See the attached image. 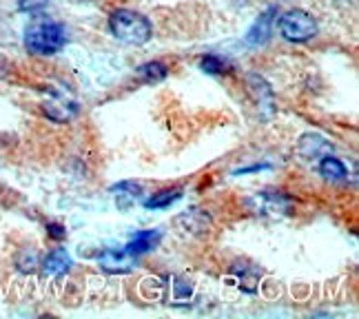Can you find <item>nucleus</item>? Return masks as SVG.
<instances>
[{"instance_id":"f8f14e48","label":"nucleus","mask_w":359,"mask_h":319,"mask_svg":"<svg viewBox=\"0 0 359 319\" xmlns=\"http://www.w3.org/2000/svg\"><path fill=\"white\" fill-rule=\"evenodd\" d=\"M177 224L182 226L187 233L204 235V233H209V229H211V217H209V213L202 211V209H191L184 215L177 217Z\"/></svg>"},{"instance_id":"20e7f679","label":"nucleus","mask_w":359,"mask_h":319,"mask_svg":"<svg viewBox=\"0 0 359 319\" xmlns=\"http://www.w3.org/2000/svg\"><path fill=\"white\" fill-rule=\"evenodd\" d=\"M246 89H248V95L253 98L259 114L264 118H271L275 114V93L269 82L259 74L251 72V74H246Z\"/></svg>"},{"instance_id":"9d476101","label":"nucleus","mask_w":359,"mask_h":319,"mask_svg":"<svg viewBox=\"0 0 359 319\" xmlns=\"http://www.w3.org/2000/svg\"><path fill=\"white\" fill-rule=\"evenodd\" d=\"M330 151H333V144H330L328 140H324L322 135H315V133L302 135L299 142H297V154L306 160H313V158L317 160V158L330 154Z\"/></svg>"},{"instance_id":"a211bd4d","label":"nucleus","mask_w":359,"mask_h":319,"mask_svg":"<svg viewBox=\"0 0 359 319\" xmlns=\"http://www.w3.org/2000/svg\"><path fill=\"white\" fill-rule=\"evenodd\" d=\"M167 74H169L167 65L160 62V60L144 62L140 69H137V76H140V80H144V82H160V80L167 78Z\"/></svg>"},{"instance_id":"4be33fe9","label":"nucleus","mask_w":359,"mask_h":319,"mask_svg":"<svg viewBox=\"0 0 359 319\" xmlns=\"http://www.w3.org/2000/svg\"><path fill=\"white\" fill-rule=\"evenodd\" d=\"M47 231H49V235H51L53 240H65V235H67L65 226L62 224H56V222H49Z\"/></svg>"},{"instance_id":"f03ea898","label":"nucleus","mask_w":359,"mask_h":319,"mask_svg":"<svg viewBox=\"0 0 359 319\" xmlns=\"http://www.w3.org/2000/svg\"><path fill=\"white\" fill-rule=\"evenodd\" d=\"M67 45V29L60 22L38 20L27 27L25 47L34 55H56Z\"/></svg>"},{"instance_id":"5701e85b","label":"nucleus","mask_w":359,"mask_h":319,"mask_svg":"<svg viewBox=\"0 0 359 319\" xmlns=\"http://www.w3.org/2000/svg\"><path fill=\"white\" fill-rule=\"evenodd\" d=\"M72 3H87V0H72Z\"/></svg>"},{"instance_id":"f257e3e1","label":"nucleus","mask_w":359,"mask_h":319,"mask_svg":"<svg viewBox=\"0 0 359 319\" xmlns=\"http://www.w3.org/2000/svg\"><path fill=\"white\" fill-rule=\"evenodd\" d=\"M109 32L124 45H144L154 36L149 18L133 9H116L109 16Z\"/></svg>"},{"instance_id":"1a4fd4ad","label":"nucleus","mask_w":359,"mask_h":319,"mask_svg":"<svg viewBox=\"0 0 359 319\" xmlns=\"http://www.w3.org/2000/svg\"><path fill=\"white\" fill-rule=\"evenodd\" d=\"M98 264L107 273H129L133 269V255H129L127 251H124V248H122V251L107 248V251L100 253Z\"/></svg>"},{"instance_id":"412c9836","label":"nucleus","mask_w":359,"mask_h":319,"mask_svg":"<svg viewBox=\"0 0 359 319\" xmlns=\"http://www.w3.org/2000/svg\"><path fill=\"white\" fill-rule=\"evenodd\" d=\"M18 266H20V271H25V273H27V271L32 273L36 266H40V264H38V257H36V253L25 251V253L18 257Z\"/></svg>"},{"instance_id":"9b49d317","label":"nucleus","mask_w":359,"mask_h":319,"mask_svg":"<svg viewBox=\"0 0 359 319\" xmlns=\"http://www.w3.org/2000/svg\"><path fill=\"white\" fill-rule=\"evenodd\" d=\"M160 240H162L160 231H140V233L133 235L127 246H124V251H127L129 255H133V257L144 255L149 251H154V248L160 244Z\"/></svg>"},{"instance_id":"4468645a","label":"nucleus","mask_w":359,"mask_h":319,"mask_svg":"<svg viewBox=\"0 0 359 319\" xmlns=\"http://www.w3.org/2000/svg\"><path fill=\"white\" fill-rule=\"evenodd\" d=\"M320 175L328 179V182H341V179L348 177V169L339 158L326 154L320 158Z\"/></svg>"},{"instance_id":"0eeeda50","label":"nucleus","mask_w":359,"mask_h":319,"mask_svg":"<svg viewBox=\"0 0 359 319\" xmlns=\"http://www.w3.org/2000/svg\"><path fill=\"white\" fill-rule=\"evenodd\" d=\"M45 116L53 122H69L72 118H76L78 114V104L74 100L65 98L60 93H51V98L43 104Z\"/></svg>"},{"instance_id":"f3484780","label":"nucleus","mask_w":359,"mask_h":319,"mask_svg":"<svg viewBox=\"0 0 359 319\" xmlns=\"http://www.w3.org/2000/svg\"><path fill=\"white\" fill-rule=\"evenodd\" d=\"M200 69L204 74H211V76H222L231 72V62L226 58L217 53H206L204 58L200 60Z\"/></svg>"},{"instance_id":"39448f33","label":"nucleus","mask_w":359,"mask_h":319,"mask_svg":"<svg viewBox=\"0 0 359 319\" xmlns=\"http://www.w3.org/2000/svg\"><path fill=\"white\" fill-rule=\"evenodd\" d=\"M251 204H255V213L259 215H284L293 209L291 198H286L280 191H264L257 193V196L251 200Z\"/></svg>"},{"instance_id":"aec40b11","label":"nucleus","mask_w":359,"mask_h":319,"mask_svg":"<svg viewBox=\"0 0 359 319\" xmlns=\"http://www.w3.org/2000/svg\"><path fill=\"white\" fill-rule=\"evenodd\" d=\"M49 0H18V9L25 13H38L47 7Z\"/></svg>"},{"instance_id":"7ed1b4c3","label":"nucleus","mask_w":359,"mask_h":319,"mask_svg":"<svg viewBox=\"0 0 359 319\" xmlns=\"http://www.w3.org/2000/svg\"><path fill=\"white\" fill-rule=\"evenodd\" d=\"M280 34L288 43H309L320 32L315 16L304 9H291L280 18Z\"/></svg>"},{"instance_id":"423d86ee","label":"nucleus","mask_w":359,"mask_h":319,"mask_svg":"<svg viewBox=\"0 0 359 319\" xmlns=\"http://www.w3.org/2000/svg\"><path fill=\"white\" fill-rule=\"evenodd\" d=\"M259 280H262V269L251 264V262H236V264L231 266L229 282L233 286H238L240 290H244V293H255Z\"/></svg>"},{"instance_id":"dca6fc26","label":"nucleus","mask_w":359,"mask_h":319,"mask_svg":"<svg viewBox=\"0 0 359 319\" xmlns=\"http://www.w3.org/2000/svg\"><path fill=\"white\" fill-rule=\"evenodd\" d=\"M180 198H182V189H164L160 193H156V196H151L144 206L147 209H154V211H160V209H169L171 204H175Z\"/></svg>"},{"instance_id":"6e6552de","label":"nucleus","mask_w":359,"mask_h":319,"mask_svg":"<svg viewBox=\"0 0 359 319\" xmlns=\"http://www.w3.org/2000/svg\"><path fill=\"white\" fill-rule=\"evenodd\" d=\"M275 13H278V9L271 7V9H266V11L262 13V16L253 22L251 29L246 32V45L257 47V45H264V43H266V40L271 38V34H273Z\"/></svg>"},{"instance_id":"ddd939ff","label":"nucleus","mask_w":359,"mask_h":319,"mask_svg":"<svg viewBox=\"0 0 359 319\" xmlns=\"http://www.w3.org/2000/svg\"><path fill=\"white\" fill-rule=\"evenodd\" d=\"M43 273L49 275V277H60L65 275L69 269L74 266V262H72V255H69L65 248H56V251H51L45 259H43Z\"/></svg>"},{"instance_id":"2eb2a0df","label":"nucleus","mask_w":359,"mask_h":319,"mask_svg":"<svg viewBox=\"0 0 359 319\" xmlns=\"http://www.w3.org/2000/svg\"><path fill=\"white\" fill-rule=\"evenodd\" d=\"M114 193H118L116 196V202L120 209H129L131 204H135V200L142 196V184L140 182H120L116 186H111Z\"/></svg>"},{"instance_id":"6ab92c4d","label":"nucleus","mask_w":359,"mask_h":319,"mask_svg":"<svg viewBox=\"0 0 359 319\" xmlns=\"http://www.w3.org/2000/svg\"><path fill=\"white\" fill-rule=\"evenodd\" d=\"M173 297L177 299V301H187V299H191V295H193V286H191V282L189 280H184V277H173Z\"/></svg>"}]
</instances>
